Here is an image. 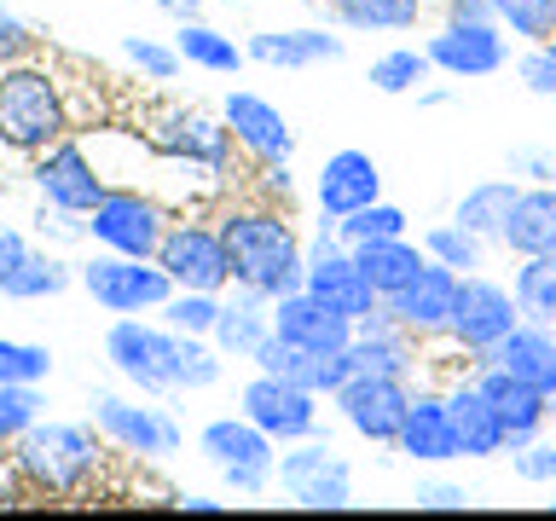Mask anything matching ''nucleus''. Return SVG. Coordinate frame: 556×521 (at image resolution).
<instances>
[{
    "instance_id": "1",
    "label": "nucleus",
    "mask_w": 556,
    "mask_h": 521,
    "mask_svg": "<svg viewBox=\"0 0 556 521\" xmlns=\"http://www.w3.org/2000/svg\"><path fill=\"white\" fill-rule=\"evenodd\" d=\"M70 128H76V116L64 104V81L47 64H29V59L0 64V145L41 156Z\"/></svg>"
},
{
    "instance_id": "2",
    "label": "nucleus",
    "mask_w": 556,
    "mask_h": 521,
    "mask_svg": "<svg viewBox=\"0 0 556 521\" xmlns=\"http://www.w3.org/2000/svg\"><path fill=\"white\" fill-rule=\"evenodd\" d=\"M220 238H226V255H232V284L261 290L267 302L295 295L307 284V255H302V243H295V232L278 215H261V208L232 215L220 226Z\"/></svg>"
},
{
    "instance_id": "3",
    "label": "nucleus",
    "mask_w": 556,
    "mask_h": 521,
    "mask_svg": "<svg viewBox=\"0 0 556 521\" xmlns=\"http://www.w3.org/2000/svg\"><path fill=\"white\" fill-rule=\"evenodd\" d=\"M12 469L24 475L35 493H81L99 475V441L81 423H35L12 441Z\"/></svg>"
},
{
    "instance_id": "4",
    "label": "nucleus",
    "mask_w": 556,
    "mask_h": 521,
    "mask_svg": "<svg viewBox=\"0 0 556 521\" xmlns=\"http://www.w3.org/2000/svg\"><path fill=\"white\" fill-rule=\"evenodd\" d=\"M81 290L93 295V302L104 307V313H151V307H163L174 290V278L156 267V260H134V255H116V250H104V255H93L81 267Z\"/></svg>"
},
{
    "instance_id": "5",
    "label": "nucleus",
    "mask_w": 556,
    "mask_h": 521,
    "mask_svg": "<svg viewBox=\"0 0 556 521\" xmlns=\"http://www.w3.org/2000/svg\"><path fill=\"white\" fill-rule=\"evenodd\" d=\"M198 446H203V458L220 469V481L232 486V493L243 498H255V493H267V481H273V434L267 429H255L250 417H220V423H208L198 434Z\"/></svg>"
},
{
    "instance_id": "6",
    "label": "nucleus",
    "mask_w": 556,
    "mask_h": 521,
    "mask_svg": "<svg viewBox=\"0 0 556 521\" xmlns=\"http://www.w3.org/2000/svg\"><path fill=\"white\" fill-rule=\"evenodd\" d=\"M104 359L134 382L139 394H174V359H180V330H151L139 319H116L104 336Z\"/></svg>"
},
{
    "instance_id": "7",
    "label": "nucleus",
    "mask_w": 556,
    "mask_h": 521,
    "mask_svg": "<svg viewBox=\"0 0 556 521\" xmlns=\"http://www.w3.org/2000/svg\"><path fill=\"white\" fill-rule=\"evenodd\" d=\"M302 290H313V295H325L330 307H342L348 319H365V313H377L382 307V295L371 290V278L359 272V260H354V250L337 238V220H325L319 226V243L307 250V284Z\"/></svg>"
},
{
    "instance_id": "8",
    "label": "nucleus",
    "mask_w": 556,
    "mask_h": 521,
    "mask_svg": "<svg viewBox=\"0 0 556 521\" xmlns=\"http://www.w3.org/2000/svg\"><path fill=\"white\" fill-rule=\"evenodd\" d=\"M516 325H521L516 290L493 284V278H476V272L458 278V302H452V325L446 330L469 347V354H493Z\"/></svg>"
},
{
    "instance_id": "9",
    "label": "nucleus",
    "mask_w": 556,
    "mask_h": 521,
    "mask_svg": "<svg viewBox=\"0 0 556 521\" xmlns=\"http://www.w3.org/2000/svg\"><path fill=\"white\" fill-rule=\"evenodd\" d=\"M163 208L139 191H104L99 208L87 215V238L104 243L116 255H134V260H156V243H163Z\"/></svg>"
},
{
    "instance_id": "10",
    "label": "nucleus",
    "mask_w": 556,
    "mask_h": 521,
    "mask_svg": "<svg viewBox=\"0 0 556 521\" xmlns=\"http://www.w3.org/2000/svg\"><path fill=\"white\" fill-rule=\"evenodd\" d=\"M156 267H163L180 290H208L220 295L226 278H232V255H226V238L208 232V226H168L163 243H156Z\"/></svg>"
},
{
    "instance_id": "11",
    "label": "nucleus",
    "mask_w": 556,
    "mask_h": 521,
    "mask_svg": "<svg viewBox=\"0 0 556 521\" xmlns=\"http://www.w3.org/2000/svg\"><path fill=\"white\" fill-rule=\"evenodd\" d=\"M330 399L342 406L348 429L365 434V441H377V446L400 441V423H406V406H412V394L400 377H365V371H354Z\"/></svg>"
},
{
    "instance_id": "12",
    "label": "nucleus",
    "mask_w": 556,
    "mask_h": 521,
    "mask_svg": "<svg viewBox=\"0 0 556 521\" xmlns=\"http://www.w3.org/2000/svg\"><path fill=\"white\" fill-rule=\"evenodd\" d=\"M278 486H285L290 504H302V510H348V504H354V475H348V463L325 441L302 446V452H285V458H278Z\"/></svg>"
},
{
    "instance_id": "13",
    "label": "nucleus",
    "mask_w": 556,
    "mask_h": 521,
    "mask_svg": "<svg viewBox=\"0 0 556 521\" xmlns=\"http://www.w3.org/2000/svg\"><path fill=\"white\" fill-rule=\"evenodd\" d=\"M313 399L319 394L302 389V382L261 371L250 389H243V417H250L255 429H267L273 441H307V434L319 429V406H313Z\"/></svg>"
},
{
    "instance_id": "14",
    "label": "nucleus",
    "mask_w": 556,
    "mask_h": 521,
    "mask_svg": "<svg viewBox=\"0 0 556 521\" xmlns=\"http://www.w3.org/2000/svg\"><path fill=\"white\" fill-rule=\"evenodd\" d=\"M93 423L111 434L122 452H139V458H168V452H180V429H174V417L156 411V406H139V399L93 394Z\"/></svg>"
},
{
    "instance_id": "15",
    "label": "nucleus",
    "mask_w": 556,
    "mask_h": 521,
    "mask_svg": "<svg viewBox=\"0 0 556 521\" xmlns=\"http://www.w3.org/2000/svg\"><path fill=\"white\" fill-rule=\"evenodd\" d=\"M35 186H41L47 203L76 208V215H93L99 198H104V180H99L93 156H87L76 139H59V145H47L41 156H35Z\"/></svg>"
},
{
    "instance_id": "16",
    "label": "nucleus",
    "mask_w": 556,
    "mask_h": 521,
    "mask_svg": "<svg viewBox=\"0 0 556 521\" xmlns=\"http://www.w3.org/2000/svg\"><path fill=\"white\" fill-rule=\"evenodd\" d=\"M273 330L313 347V354H342V347L354 342V319H348L342 307H330L325 295H313V290L278 295L273 302Z\"/></svg>"
},
{
    "instance_id": "17",
    "label": "nucleus",
    "mask_w": 556,
    "mask_h": 521,
    "mask_svg": "<svg viewBox=\"0 0 556 521\" xmlns=\"http://www.w3.org/2000/svg\"><path fill=\"white\" fill-rule=\"evenodd\" d=\"M458 278L441 267V260H424V272L412 278V284H400L394 295H382V307L394 313V325L406 330H446L452 325V302H458Z\"/></svg>"
},
{
    "instance_id": "18",
    "label": "nucleus",
    "mask_w": 556,
    "mask_h": 521,
    "mask_svg": "<svg viewBox=\"0 0 556 521\" xmlns=\"http://www.w3.org/2000/svg\"><path fill=\"white\" fill-rule=\"evenodd\" d=\"M250 359H255V371L285 377V382H302V389H313V394H337L342 382H348V354H313V347L278 336V330L255 347Z\"/></svg>"
},
{
    "instance_id": "19",
    "label": "nucleus",
    "mask_w": 556,
    "mask_h": 521,
    "mask_svg": "<svg viewBox=\"0 0 556 521\" xmlns=\"http://www.w3.org/2000/svg\"><path fill=\"white\" fill-rule=\"evenodd\" d=\"M424 52H429L434 69H446V76H458V81L504 69V35H498V24H446Z\"/></svg>"
},
{
    "instance_id": "20",
    "label": "nucleus",
    "mask_w": 556,
    "mask_h": 521,
    "mask_svg": "<svg viewBox=\"0 0 556 521\" xmlns=\"http://www.w3.org/2000/svg\"><path fill=\"white\" fill-rule=\"evenodd\" d=\"M476 382L486 389V399L498 406L504 446H510V452H521L539 429H545V417H551V394H539V389H528V382H516L510 371H498V365H486V371H481Z\"/></svg>"
},
{
    "instance_id": "21",
    "label": "nucleus",
    "mask_w": 556,
    "mask_h": 521,
    "mask_svg": "<svg viewBox=\"0 0 556 521\" xmlns=\"http://www.w3.org/2000/svg\"><path fill=\"white\" fill-rule=\"evenodd\" d=\"M486 365H498V371H510L516 382H528L539 394H556V336L551 325H528L521 319L510 336H504L493 354H481Z\"/></svg>"
},
{
    "instance_id": "22",
    "label": "nucleus",
    "mask_w": 556,
    "mask_h": 521,
    "mask_svg": "<svg viewBox=\"0 0 556 521\" xmlns=\"http://www.w3.org/2000/svg\"><path fill=\"white\" fill-rule=\"evenodd\" d=\"M377 198H382V174H377V163L365 151H337L319 168V208H325V220H342V215H354V208L377 203Z\"/></svg>"
},
{
    "instance_id": "23",
    "label": "nucleus",
    "mask_w": 556,
    "mask_h": 521,
    "mask_svg": "<svg viewBox=\"0 0 556 521\" xmlns=\"http://www.w3.org/2000/svg\"><path fill=\"white\" fill-rule=\"evenodd\" d=\"M226 128H232L261 163H290V151H295L290 122L278 116V104H267L261 93H226Z\"/></svg>"
},
{
    "instance_id": "24",
    "label": "nucleus",
    "mask_w": 556,
    "mask_h": 521,
    "mask_svg": "<svg viewBox=\"0 0 556 521\" xmlns=\"http://www.w3.org/2000/svg\"><path fill=\"white\" fill-rule=\"evenodd\" d=\"M406 458L417 463H446V458H464L458 452V429H452V411L446 399L434 394H417L406 406V423H400V441H394Z\"/></svg>"
},
{
    "instance_id": "25",
    "label": "nucleus",
    "mask_w": 556,
    "mask_h": 521,
    "mask_svg": "<svg viewBox=\"0 0 556 521\" xmlns=\"http://www.w3.org/2000/svg\"><path fill=\"white\" fill-rule=\"evenodd\" d=\"M446 411H452V429H458V452H464V458H493V452H504L498 406L486 399L481 382H469V389L452 394Z\"/></svg>"
},
{
    "instance_id": "26",
    "label": "nucleus",
    "mask_w": 556,
    "mask_h": 521,
    "mask_svg": "<svg viewBox=\"0 0 556 521\" xmlns=\"http://www.w3.org/2000/svg\"><path fill=\"white\" fill-rule=\"evenodd\" d=\"M250 52L255 64H278V69H307V64H330L342 59V41L325 29H267V35H250Z\"/></svg>"
},
{
    "instance_id": "27",
    "label": "nucleus",
    "mask_w": 556,
    "mask_h": 521,
    "mask_svg": "<svg viewBox=\"0 0 556 521\" xmlns=\"http://www.w3.org/2000/svg\"><path fill=\"white\" fill-rule=\"evenodd\" d=\"M273 302L261 290H243L232 295V302H220V319H215V347L220 354H232V359H250L261 342L273 336Z\"/></svg>"
},
{
    "instance_id": "28",
    "label": "nucleus",
    "mask_w": 556,
    "mask_h": 521,
    "mask_svg": "<svg viewBox=\"0 0 556 521\" xmlns=\"http://www.w3.org/2000/svg\"><path fill=\"white\" fill-rule=\"evenodd\" d=\"M504 243L516 255H545L556 250V186H533L521 191L510 208V226H504Z\"/></svg>"
},
{
    "instance_id": "29",
    "label": "nucleus",
    "mask_w": 556,
    "mask_h": 521,
    "mask_svg": "<svg viewBox=\"0 0 556 521\" xmlns=\"http://www.w3.org/2000/svg\"><path fill=\"white\" fill-rule=\"evenodd\" d=\"M359 260V272L371 278L377 295H394L400 284H412L417 272H424V255H417V243L406 238H377V243H348Z\"/></svg>"
},
{
    "instance_id": "30",
    "label": "nucleus",
    "mask_w": 556,
    "mask_h": 521,
    "mask_svg": "<svg viewBox=\"0 0 556 521\" xmlns=\"http://www.w3.org/2000/svg\"><path fill=\"white\" fill-rule=\"evenodd\" d=\"M516 198H521L516 180H481V186H469L458 198V215H452V220H458L464 232H476V238H504Z\"/></svg>"
},
{
    "instance_id": "31",
    "label": "nucleus",
    "mask_w": 556,
    "mask_h": 521,
    "mask_svg": "<svg viewBox=\"0 0 556 521\" xmlns=\"http://www.w3.org/2000/svg\"><path fill=\"white\" fill-rule=\"evenodd\" d=\"M226 134L232 128H215L208 116H168V128H163V151L168 156H180V163H203V168H215L226 174Z\"/></svg>"
},
{
    "instance_id": "32",
    "label": "nucleus",
    "mask_w": 556,
    "mask_h": 521,
    "mask_svg": "<svg viewBox=\"0 0 556 521\" xmlns=\"http://www.w3.org/2000/svg\"><path fill=\"white\" fill-rule=\"evenodd\" d=\"M516 307L528 325H556V250L521 255L516 267Z\"/></svg>"
},
{
    "instance_id": "33",
    "label": "nucleus",
    "mask_w": 556,
    "mask_h": 521,
    "mask_svg": "<svg viewBox=\"0 0 556 521\" xmlns=\"http://www.w3.org/2000/svg\"><path fill=\"white\" fill-rule=\"evenodd\" d=\"M174 52H180L186 64H198V69H215V76H232V69L243 64V52L226 41L220 29L198 24V17H180V29H174Z\"/></svg>"
},
{
    "instance_id": "34",
    "label": "nucleus",
    "mask_w": 556,
    "mask_h": 521,
    "mask_svg": "<svg viewBox=\"0 0 556 521\" xmlns=\"http://www.w3.org/2000/svg\"><path fill=\"white\" fill-rule=\"evenodd\" d=\"M64 284H70V267H64V260L29 250V260L7 278V290H0V295H12V302H41V295H59Z\"/></svg>"
},
{
    "instance_id": "35",
    "label": "nucleus",
    "mask_w": 556,
    "mask_h": 521,
    "mask_svg": "<svg viewBox=\"0 0 556 521\" xmlns=\"http://www.w3.org/2000/svg\"><path fill=\"white\" fill-rule=\"evenodd\" d=\"M424 0H337V17L348 29H412Z\"/></svg>"
},
{
    "instance_id": "36",
    "label": "nucleus",
    "mask_w": 556,
    "mask_h": 521,
    "mask_svg": "<svg viewBox=\"0 0 556 521\" xmlns=\"http://www.w3.org/2000/svg\"><path fill=\"white\" fill-rule=\"evenodd\" d=\"M41 382H0V446H12L24 429L41 423Z\"/></svg>"
},
{
    "instance_id": "37",
    "label": "nucleus",
    "mask_w": 556,
    "mask_h": 521,
    "mask_svg": "<svg viewBox=\"0 0 556 521\" xmlns=\"http://www.w3.org/2000/svg\"><path fill=\"white\" fill-rule=\"evenodd\" d=\"M337 238L342 243H377V238H406V215H400L394 203H365L354 208V215H342L337 220Z\"/></svg>"
},
{
    "instance_id": "38",
    "label": "nucleus",
    "mask_w": 556,
    "mask_h": 521,
    "mask_svg": "<svg viewBox=\"0 0 556 521\" xmlns=\"http://www.w3.org/2000/svg\"><path fill=\"white\" fill-rule=\"evenodd\" d=\"M163 319H168V330H186V336H215L220 302L208 290H174L163 302Z\"/></svg>"
},
{
    "instance_id": "39",
    "label": "nucleus",
    "mask_w": 556,
    "mask_h": 521,
    "mask_svg": "<svg viewBox=\"0 0 556 521\" xmlns=\"http://www.w3.org/2000/svg\"><path fill=\"white\" fill-rule=\"evenodd\" d=\"M429 52H412V47H394L382 52V59L371 64V87L377 93H412L417 81H429Z\"/></svg>"
},
{
    "instance_id": "40",
    "label": "nucleus",
    "mask_w": 556,
    "mask_h": 521,
    "mask_svg": "<svg viewBox=\"0 0 556 521\" xmlns=\"http://www.w3.org/2000/svg\"><path fill=\"white\" fill-rule=\"evenodd\" d=\"M424 250H429V260H441V267H452V272L481 267V238H476V232H464L458 220H452V226H434V232H424Z\"/></svg>"
},
{
    "instance_id": "41",
    "label": "nucleus",
    "mask_w": 556,
    "mask_h": 521,
    "mask_svg": "<svg viewBox=\"0 0 556 521\" xmlns=\"http://www.w3.org/2000/svg\"><path fill=\"white\" fill-rule=\"evenodd\" d=\"M498 24H510V35L528 41H551L556 35V0H493Z\"/></svg>"
},
{
    "instance_id": "42",
    "label": "nucleus",
    "mask_w": 556,
    "mask_h": 521,
    "mask_svg": "<svg viewBox=\"0 0 556 521\" xmlns=\"http://www.w3.org/2000/svg\"><path fill=\"white\" fill-rule=\"evenodd\" d=\"M174 382H180V389H215V382H220V359L208 354L198 336H186V330H180V359H174Z\"/></svg>"
},
{
    "instance_id": "43",
    "label": "nucleus",
    "mask_w": 556,
    "mask_h": 521,
    "mask_svg": "<svg viewBox=\"0 0 556 521\" xmlns=\"http://www.w3.org/2000/svg\"><path fill=\"white\" fill-rule=\"evenodd\" d=\"M52 371V354L35 342H7L0 336V382H41Z\"/></svg>"
},
{
    "instance_id": "44",
    "label": "nucleus",
    "mask_w": 556,
    "mask_h": 521,
    "mask_svg": "<svg viewBox=\"0 0 556 521\" xmlns=\"http://www.w3.org/2000/svg\"><path fill=\"white\" fill-rule=\"evenodd\" d=\"M122 52H128V59L146 69L151 81H174V69H180V52L163 47V41H146V35H128V41H122Z\"/></svg>"
},
{
    "instance_id": "45",
    "label": "nucleus",
    "mask_w": 556,
    "mask_h": 521,
    "mask_svg": "<svg viewBox=\"0 0 556 521\" xmlns=\"http://www.w3.org/2000/svg\"><path fill=\"white\" fill-rule=\"evenodd\" d=\"M516 76L528 81V93H539V99H551V104H556V52H551V47L528 52V59L516 64Z\"/></svg>"
},
{
    "instance_id": "46",
    "label": "nucleus",
    "mask_w": 556,
    "mask_h": 521,
    "mask_svg": "<svg viewBox=\"0 0 556 521\" xmlns=\"http://www.w3.org/2000/svg\"><path fill=\"white\" fill-rule=\"evenodd\" d=\"M516 475H521V481H556V446L528 441V446L516 452Z\"/></svg>"
},
{
    "instance_id": "47",
    "label": "nucleus",
    "mask_w": 556,
    "mask_h": 521,
    "mask_svg": "<svg viewBox=\"0 0 556 521\" xmlns=\"http://www.w3.org/2000/svg\"><path fill=\"white\" fill-rule=\"evenodd\" d=\"M17 59H29V29L12 12H0V64H17Z\"/></svg>"
},
{
    "instance_id": "48",
    "label": "nucleus",
    "mask_w": 556,
    "mask_h": 521,
    "mask_svg": "<svg viewBox=\"0 0 556 521\" xmlns=\"http://www.w3.org/2000/svg\"><path fill=\"white\" fill-rule=\"evenodd\" d=\"M469 493L464 486H446V481H434V486H417V510H464Z\"/></svg>"
},
{
    "instance_id": "49",
    "label": "nucleus",
    "mask_w": 556,
    "mask_h": 521,
    "mask_svg": "<svg viewBox=\"0 0 556 521\" xmlns=\"http://www.w3.org/2000/svg\"><path fill=\"white\" fill-rule=\"evenodd\" d=\"M29 260V243L24 232H12V226H0V290H7V278Z\"/></svg>"
},
{
    "instance_id": "50",
    "label": "nucleus",
    "mask_w": 556,
    "mask_h": 521,
    "mask_svg": "<svg viewBox=\"0 0 556 521\" xmlns=\"http://www.w3.org/2000/svg\"><path fill=\"white\" fill-rule=\"evenodd\" d=\"M510 168H516V174H533L539 186H556V156H551V151H516Z\"/></svg>"
},
{
    "instance_id": "51",
    "label": "nucleus",
    "mask_w": 556,
    "mask_h": 521,
    "mask_svg": "<svg viewBox=\"0 0 556 521\" xmlns=\"http://www.w3.org/2000/svg\"><path fill=\"white\" fill-rule=\"evenodd\" d=\"M446 24H498L493 0H446Z\"/></svg>"
},
{
    "instance_id": "52",
    "label": "nucleus",
    "mask_w": 556,
    "mask_h": 521,
    "mask_svg": "<svg viewBox=\"0 0 556 521\" xmlns=\"http://www.w3.org/2000/svg\"><path fill=\"white\" fill-rule=\"evenodd\" d=\"M151 7H163V12H174V17H198L203 0H151Z\"/></svg>"
},
{
    "instance_id": "53",
    "label": "nucleus",
    "mask_w": 556,
    "mask_h": 521,
    "mask_svg": "<svg viewBox=\"0 0 556 521\" xmlns=\"http://www.w3.org/2000/svg\"><path fill=\"white\" fill-rule=\"evenodd\" d=\"M180 504H186V510H198V516H215V510H220L215 498H180Z\"/></svg>"
},
{
    "instance_id": "54",
    "label": "nucleus",
    "mask_w": 556,
    "mask_h": 521,
    "mask_svg": "<svg viewBox=\"0 0 556 521\" xmlns=\"http://www.w3.org/2000/svg\"><path fill=\"white\" fill-rule=\"evenodd\" d=\"M551 52H556V35H551Z\"/></svg>"
},
{
    "instance_id": "55",
    "label": "nucleus",
    "mask_w": 556,
    "mask_h": 521,
    "mask_svg": "<svg viewBox=\"0 0 556 521\" xmlns=\"http://www.w3.org/2000/svg\"><path fill=\"white\" fill-rule=\"evenodd\" d=\"M0 504H7V493H0Z\"/></svg>"
}]
</instances>
